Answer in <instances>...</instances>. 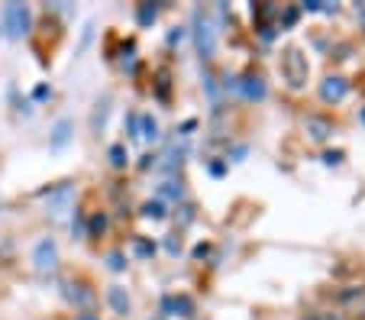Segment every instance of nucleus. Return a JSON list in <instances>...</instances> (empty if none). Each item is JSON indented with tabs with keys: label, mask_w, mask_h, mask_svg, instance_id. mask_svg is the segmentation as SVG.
<instances>
[{
	"label": "nucleus",
	"mask_w": 365,
	"mask_h": 320,
	"mask_svg": "<svg viewBox=\"0 0 365 320\" xmlns=\"http://www.w3.org/2000/svg\"><path fill=\"white\" fill-rule=\"evenodd\" d=\"M197 46H200V56L210 58V52H214V33H210V26L197 29Z\"/></svg>",
	"instance_id": "nucleus-5"
},
{
	"label": "nucleus",
	"mask_w": 365,
	"mask_h": 320,
	"mask_svg": "<svg viewBox=\"0 0 365 320\" xmlns=\"http://www.w3.org/2000/svg\"><path fill=\"white\" fill-rule=\"evenodd\" d=\"M4 23H7V33L16 39V36H23L29 29V10L23 4H7L4 7Z\"/></svg>",
	"instance_id": "nucleus-1"
},
{
	"label": "nucleus",
	"mask_w": 365,
	"mask_h": 320,
	"mask_svg": "<svg viewBox=\"0 0 365 320\" xmlns=\"http://www.w3.org/2000/svg\"><path fill=\"white\" fill-rule=\"evenodd\" d=\"M155 320H162V317H155Z\"/></svg>",
	"instance_id": "nucleus-20"
},
{
	"label": "nucleus",
	"mask_w": 365,
	"mask_h": 320,
	"mask_svg": "<svg viewBox=\"0 0 365 320\" xmlns=\"http://www.w3.org/2000/svg\"><path fill=\"white\" fill-rule=\"evenodd\" d=\"M36 98H39V100L48 98V88H46V84H39V88H36Z\"/></svg>",
	"instance_id": "nucleus-17"
},
{
	"label": "nucleus",
	"mask_w": 365,
	"mask_h": 320,
	"mask_svg": "<svg viewBox=\"0 0 365 320\" xmlns=\"http://www.w3.org/2000/svg\"><path fill=\"white\" fill-rule=\"evenodd\" d=\"M103 230H107V217L94 214V217H91V237H101Z\"/></svg>",
	"instance_id": "nucleus-12"
},
{
	"label": "nucleus",
	"mask_w": 365,
	"mask_h": 320,
	"mask_svg": "<svg viewBox=\"0 0 365 320\" xmlns=\"http://www.w3.org/2000/svg\"><path fill=\"white\" fill-rule=\"evenodd\" d=\"M68 136H71V123H68V120H58L56 136H52V149H62L65 143H68Z\"/></svg>",
	"instance_id": "nucleus-7"
},
{
	"label": "nucleus",
	"mask_w": 365,
	"mask_h": 320,
	"mask_svg": "<svg viewBox=\"0 0 365 320\" xmlns=\"http://www.w3.org/2000/svg\"><path fill=\"white\" fill-rule=\"evenodd\" d=\"M136 252H139V256H152V252H155V246H149V243H136Z\"/></svg>",
	"instance_id": "nucleus-16"
},
{
	"label": "nucleus",
	"mask_w": 365,
	"mask_h": 320,
	"mask_svg": "<svg viewBox=\"0 0 365 320\" xmlns=\"http://www.w3.org/2000/svg\"><path fill=\"white\" fill-rule=\"evenodd\" d=\"M307 126H310V136H314V140H327V133H330V123H324V120H317V117H310Z\"/></svg>",
	"instance_id": "nucleus-9"
},
{
	"label": "nucleus",
	"mask_w": 365,
	"mask_h": 320,
	"mask_svg": "<svg viewBox=\"0 0 365 320\" xmlns=\"http://www.w3.org/2000/svg\"><path fill=\"white\" fill-rule=\"evenodd\" d=\"M282 68H284V75H288V81L294 84V88H297V84H304V81H307V62H304V58H301V52H294V49H291V52H284V58H282Z\"/></svg>",
	"instance_id": "nucleus-2"
},
{
	"label": "nucleus",
	"mask_w": 365,
	"mask_h": 320,
	"mask_svg": "<svg viewBox=\"0 0 365 320\" xmlns=\"http://www.w3.org/2000/svg\"><path fill=\"white\" fill-rule=\"evenodd\" d=\"M110 269L113 272H123L126 269V262H123V256H120V252H113V256H110Z\"/></svg>",
	"instance_id": "nucleus-15"
},
{
	"label": "nucleus",
	"mask_w": 365,
	"mask_h": 320,
	"mask_svg": "<svg viewBox=\"0 0 365 320\" xmlns=\"http://www.w3.org/2000/svg\"><path fill=\"white\" fill-rule=\"evenodd\" d=\"M75 320H101V317H97V314H88V311H84V314H78Z\"/></svg>",
	"instance_id": "nucleus-18"
},
{
	"label": "nucleus",
	"mask_w": 365,
	"mask_h": 320,
	"mask_svg": "<svg viewBox=\"0 0 365 320\" xmlns=\"http://www.w3.org/2000/svg\"><path fill=\"white\" fill-rule=\"evenodd\" d=\"M143 136H145V140H159V123H155V120H152V117H143Z\"/></svg>",
	"instance_id": "nucleus-11"
},
{
	"label": "nucleus",
	"mask_w": 365,
	"mask_h": 320,
	"mask_svg": "<svg viewBox=\"0 0 365 320\" xmlns=\"http://www.w3.org/2000/svg\"><path fill=\"white\" fill-rule=\"evenodd\" d=\"M155 16H159V7H155V4H143V7L136 10V20L143 23V26H149Z\"/></svg>",
	"instance_id": "nucleus-8"
},
{
	"label": "nucleus",
	"mask_w": 365,
	"mask_h": 320,
	"mask_svg": "<svg viewBox=\"0 0 365 320\" xmlns=\"http://www.w3.org/2000/svg\"><path fill=\"white\" fill-rule=\"evenodd\" d=\"M33 259H36V269H39V272H52V269H56V259H58L56 243H52V239H42V243L36 246Z\"/></svg>",
	"instance_id": "nucleus-3"
},
{
	"label": "nucleus",
	"mask_w": 365,
	"mask_h": 320,
	"mask_svg": "<svg viewBox=\"0 0 365 320\" xmlns=\"http://www.w3.org/2000/svg\"><path fill=\"white\" fill-rule=\"evenodd\" d=\"M362 120H365V113H362Z\"/></svg>",
	"instance_id": "nucleus-19"
},
{
	"label": "nucleus",
	"mask_w": 365,
	"mask_h": 320,
	"mask_svg": "<svg viewBox=\"0 0 365 320\" xmlns=\"http://www.w3.org/2000/svg\"><path fill=\"white\" fill-rule=\"evenodd\" d=\"M143 214L152 217V220H162V217H165V204H162V201H149L143 207Z\"/></svg>",
	"instance_id": "nucleus-10"
},
{
	"label": "nucleus",
	"mask_w": 365,
	"mask_h": 320,
	"mask_svg": "<svg viewBox=\"0 0 365 320\" xmlns=\"http://www.w3.org/2000/svg\"><path fill=\"white\" fill-rule=\"evenodd\" d=\"M307 320H346L339 311H314Z\"/></svg>",
	"instance_id": "nucleus-14"
},
{
	"label": "nucleus",
	"mask_w": 365,
	"mask_h": 320,
	"mask_svg": "<svg viewBox=\"0 0 365 320\" xmlns=\"http://www.w3.org/2000/svg\"><path fill=\"white\" fill-rule=\"evenodd\" d=\"M320 94H324V100H343L346 98V81L343 78H327L324 88H320Z\"/></svg>",
	"instance_id": "nucleus-4"
},
{
	"label": "nucleus",
	"mask_w": 365,
	"mask_h": 320,
	"mask_svg": "<svg viewBox=\"0 0 365 320\" xmlns=\"http://www.w3.org/2000/svg\"><path fill=\"white\" fill-rule=\"evenodd\" d=\"M110 162H113L117 168H123V165H126V149H123V146H110Z\"/></svg>",
	"instance_id": "nucleus-13"
},
{
	"label": "nucleus",
	"mask_w": 365,
	"mask_h": 320,
	"mask_svg": "<svg viewBox=\"0 0 365 320\" xmlns=\"http://www.w3.org/2000/svg\"><path fill=\"white\" fill-rule=\"evenodd\" d=\"M110 304H113V311L117 314H130V298H126V291L123 288H110Z\"/></svg>",
	"instance_id": "nucleus-6"
}]
</instances>
